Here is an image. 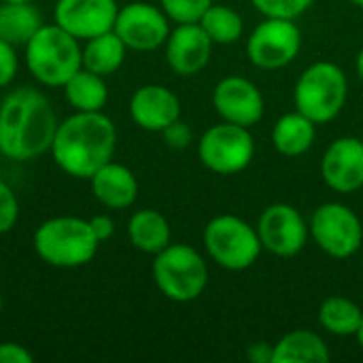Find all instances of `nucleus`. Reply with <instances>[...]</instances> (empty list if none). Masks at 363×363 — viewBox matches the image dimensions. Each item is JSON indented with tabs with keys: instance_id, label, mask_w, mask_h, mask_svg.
<instances>
[{
	"instance_id": "obj_1",
	"label": "nucleus",
	"mask_w": 363,
	"mask_h": 363,
	"mask_svg": "<svg viewBox=\"0 0 363 363\" xmlns=\"http://www.w3.org/2000/svg\"><path fill=\"white\" fill-rule=\"evenodd\" d=\"M57 117L49 98L34 87L11 91L0 104V155L30 162L51 149Z\"/></svg>"
},
{
	"instance_id": "obj_35",
	"label": "nucleus",
	"mask_w": 363,
	"mask_h": 363,
	"mask_svg": "<svg viewBox=\"0 0 363 363\" xmlns=\"http://www.w3.org/2000/svg\"><path fill=\"white\" fill-rule=\"evenodd\" d=\"M355 72H357L359 81H363V49L357 53V57H355Z\"/></svg>"
},
{
	"instance_id": "obj_5",
	"label": "nucleus",
	"mask_w": 363,
	"mask_h": 363,
	"mask_svg": "<svg viewBox=\"0 0 363 363\" xmlns=\"http://www.w3.org/2000/svg\"><path fill=\"white\" fill-rule=\"evenodd\" d=\"M349 98V81L345 70L334 62L311 64L296 81V111L313 119L317 125L336 119Z\"/></svg>"
},
{
	"instance_id": "obj_7",
	"label": "nucleus",
	"mask_w": 363,
	"mask_h": 363,
	"mask_svg": "<svg viewBox=\"0 0 363 363\" xmlns=\"http://www.w3.org/2000/svg\"><path fill=\"white\" fill-rule=\"evenodd\" d=\"M208 257L223 270L240 272L251 268L262 253L257 228L236 215L213 217L202 234Z\"/></svg>"
},
{
	"instance_id": "obj_16",
	"label": "nucleus",
	"mask_w": 363,
	"mask_h": 363,
	"mask_svg": "<svg viewBox=\"0 0 363 363\" xmlns=\"http://www.w3.org/2000/svg\"><path fill=\"white\" fill-rule=\"evenodd\" d=\"M213 40L200 23H177L166 40V62L179 77L202 72L213 55Z\"/></svg>"
},
{
	"instance_id": "obj_37",
	"label": "nucleus",
	"mask_w": 363,
	"mask_h": 363,
	"mask_svg": "<svg viewBox=\"0 0 363 363\" xmlns=\"http://www.w3.org/2000/svg\"><path fill=\"white\" fill-rule=\"evenodd\" d=\"M0 2H34V0H0Z\"/></svg>"
},
{
	"instance_id": "obj_15",
	"label": "nucleus",
	"mask_w": 363,
	"mask_h": 363,
	"mask_svg": "<svg viewBox=\"0 0 363 363\" xmlns=\"http://www.w3.org/2000/svg\"><path fill=\"white\" fill-rule=\"evenodd\" d=\"M323 183L338 194H353L363 187V138H336L321 160Z\"/></svg>"
},
{
	"instance_id": "obj_11",
	"label": "nucleus",
	"mask_w": 363,
	"mask_h": 363,
	"mask_svg": "<svg viewBox=\"0 0 363 363\" xmlns=\"http://www.w3.org/2000/svg\"><path fill=\"white\" fill-rule=\"evenodd\" d=\"M262 247L277 257H296L308 242L311 230L302 213L285 202L270 204L257 221Z\"/></svg>"
},
{
	"instance_id": "obj_14",
	"label": "nucleus",
	"mask_w": 363,
	"mask_h": 363,
	"mask_svg": "<svg viewBox=\"0 0 363 363\" xmlns=\"http://www.w3.org/2000/svg\"><path fill=\"white\" fill-rule=\"evenodd\" d=\"M213 106L223 121L251 128L264 117V96L259 87L238 74L221 79L213 89Z\"/></svg>"
},
{
	"instance_id": "obj_27",
	"label": "nucleus",
	"mask_w": 363,
	"mask_h": 363,
	"mask_svg": "<svg viewBox=\"0 0 363 363\" xmlns=\"http://www.w3.org/2000/svg\"><path fill=\"white\" fill-rule=\"evenodd\" d=\"M213 0H160L162 11L174 23H198Z\"/></svg>"
},
{
	"instance_id": "obj_22",
	"label": "nucleus",
	"mask_w": 363,
	"mask_h": 363,
	"mask_svg": "<svg viewBox=\"0 0 363 363\" xmlns=\"http://www.w3.org/2000/svg\"><path fill=\"white\" fill-rule=\"evenodd\" d=\"M325 340L311 330H294L274 345L272 363H325L330 362Z\"/></svg>"
},
{
	"instance_id": "obj_17",
	"label": "nucleus",
	"mask_w": 363,
	"mask_h": 363,
	"mask_svg": "<svg viewBox=\"0 0 363 363\" xmlns=\"http://www.w3.org/2000/svg\"><path fill=\"white\" fill-rule=\"evenodd\" d=\"M130 117L140 130L162 134L170 123L181 119V100L166 85L149 83L132 94Z\"/></svg>"
},
{
	"instance_id": "obj_26",
	"label": "nucleus",
	"mask_w": 363,
	"mask_h": 363,
	"mask_svg": "<svg viewBox=\"0 0 363 363\" xmlns=\"http://www.w3.org/2000/svg\"><path fill=\"white\" fill-rule=\"evenodd\" d=\"M215 45H234L242 38L245 21L240 13L225 4H211L198 21Z\"/></svg>"
},
{
	"instance_id": "obj_6",
	"label": "nucleus",
	"mask_w": 363,
	"mask_h": 363,
	"mask_svg": "<svg viewBox=\"0 0 363 363\" xmlns=\"http://www.w3.org/2000/svg\"><path fill=\"white\" fill-rule=\"evenodd\" d=\"M151 274L160 294L177 304L198 300L208 285V266L204 257L183 242H170L155 253Z\"/></svg>"
},
{
	"instance_id": "obj_24",
	"label": "nucleus",
	"mask_w": 363,
	"mask_h": 363,
	"mask_svg": "<svg viewBox=\"0 0 363 363\" xmlns=\"http://www.w3.org/2000/svg\"><path fill=\"white\" fill-rule=\"evenodd\" d=\"M64 98L74 111L94 113L102 111L108 102V87L104 83V77L81 68L64 83Z\"/></svg>"
},
{
	"instance_id": "obj_4",
	"label": "nucleus",
	"mask_w": 363,
	"mask_h": 363,
	"mask_svg": "<svg viewBox=\"0 0 363 363\" xmlns=\"http://www.w3.org/2000/svg\"><path fill=\"white\" fill-rule=\"evenodd\" d=\"M23 60L32 77L45 87L64 83L83 68V45L57 23H45L23 47Z\"/></svg>"
},
{
	"instance_id": "obj_29",
	"label": "nucleus",
	"mask_w": 363,
	"mask_h": 363,
	"mask_svg": "<svg viewBox=\"0 0 363 363\" xmlns=\"http://www.w3.org/2000/svg\"><path fill=\"white\" fill-rule=\"evenodd\" d=\"M19 219V200L9 183L0 179V236L9 234Z\"/></svg>"
},
{
	"instance_id": "obj_28",
	"label": "nucleus",
	"mask_w": 363,
	"mask_h": 363,
	"mask_svg": "<svg viewBox=\"0 0 363 363\" xmlns=\"http://www.w3.org/2000/svg\"><path fill=\"white\" fill-rule=\"evenodd\" d=\"M251 4L264 17L298 19L315 4V0H251Z\"/></svg>"
},
{
	"instance_id": "obj_31",
	"label": "nucleus",
	"mask_w": 363,
	"mask_h": 363,
	"mask_svg": "<svg viewBox=\"0 0 363 363\" xmlns=\"http://www.w3.org/2000/svg\"><path fill=\"white\" fill-rule=\"evenodd\" d=\"M162 136H164L166 145H168L170 149H177V151L187 149V147L191 145V140H194L191 128H189L185 121H181V119H177L174 123H170V125L162 132Z\"/></svg>"
},
{
	"instance_id": "obj_34",
	"label": "nucleus",
	"mask_w": 363,
	"mask_h": 363,
	"mask_svg": "<svg viewBox=\"0 0 363 363\" xmlns=\"http://www.w3.org/2000/svg\"><path fill=\"white\" fill-rule=\"evenodd\" d=\"M247 357L253 363H272L274 362V345L270 342H253L247 349Z\"/></svg>"
},
{
	"instance_id": "obj_39",
	"label": "nucleus",
	"mask_w": 363,
	"mask_h": 363,
	"mask_svg": "<svg viewBox=\"0 0 363 363\" xmlns=\"http://www.w3.org/2000/svg\"><path fill=\"white\" fill-rule=\"evenodd\" d=\"M0 315H2V294H0Z\"/></svg>"
},
{
	"instance_id": "obj_33",
	"label": "nucleus",
	"mask_w": 363,
	"mask_h": 363,
	"mask_svg": "<svg viewBox=\"0 0 363 363\" xmlns=\"http://www.w3.org/2000/svg\"><path fill=\"white\" fill-rule=\"evenodd\" d=\"M89 225H91V230H94V234H96V238L100 242L108 240L115 234V221L108 215H94L89 219Z\"/></svg>"
},
{
	"instance_id": "obj_21",
	"label": "nucleus",
	"mask_w": 363,
	"mask_h": 363,
	"mask_svg": "<svg viewBox=\"0 0 363 363\" xmlns=\"http://www.w3.org/2000/svg\"><path fill=\"white\" fill-rule=\"evenodd\" d=\"M43 26V15L32 2H0V38L13 47H26Z\"/></svg>"
},
{
	"instance_id": "obj_38",
	"label": "nucleus",
	"mask_w": 363,
	"mask_h": 363,
	"mask_svg": "<svg viewBox=\"0 0 363 363\" xmlns=\"http://www.w3.org/2000/svg\"><path fill=\"white\" fill-rule=\"evenodd\" d=\"M349 2H353L355 6H362L363 9V0H349Z\"/></svg>"
},
{
	"instance_id": "obj_9",
	"label": "nucleus",
	"mask_w": 363,
	"mask_h": 363,
	"mask_svg": "<svg viewBox=\"0 0 363 363\" xmlns=\"http://www.w3.org/2000/svg\"><path fill=\"white\" fill-rule=\"evenodd\" d=\"M315 245L334 259L353 257L363 245L362 219L353 208L340 202L321 204L308 223Z\"/></svg>"
},
{
	"instance_id": "obj_32",
	"label": "nucleus",
	"mask_w": 363,
	"mask_h": 363,
	"mask_svg": "<svg viewBox=\"0 0 363 363\" xmlns=\"http://www.w3.org/2000/svg\"><path fill=\"white\" fill-rule=\"evenodd\" d=\"M32 353L17 342H0V363H30Z\"/></svg>"
},
{
	"instance_id": "obj_3",
	"label": "nucleus",
	"mask_w": 363,
	"mask_h": 363,
	"mask_svg": "<svg viewBox=\"0 0 363 363\" xmlns=\"http://www.w3.org/2000/svg\"><path fill=\"white\" fill-rule=\"evenodd\" d=\"M36 255L51 268L72 270L87 266L100 247L89 219L60 215L45 219L32 238Z\"/></svg>"
},
{
	"instance_id": "obj_10",
	"label": "nucleus",
	"mask_w": 363,
	"mask_h": 363,
	"mask_svg": "<svg viewBox=\"0 0 363 363\" xmlns=\"http://www.w3.org/2000/svg\"><path fill=\"white\" fill-rule=\"evenodd\" d=\"M302 49V32L296 19L266 17L247 38V55L262 70H279L289 66Z\"/></svg>"
},
{
	"instance_id": "obj_36",
	"label": "nucleus",
	"mask_w": 363,
	"mask_h": 363,
	"mask_svg": "<svg viewBox=\"0 0 363 363\" xmlns=\"http://www.w3.org/2000/svg\"><path fill=\"white\" fill-rule=\"evenodd\" d=\"M355 338H357L359 347H362V349H363V321H362V328H359V332H357V336H355Z\"/></svg>"
},
{
	"instance_id": "obj_18",
	"label": "nucleus",
	"mask_w": 363,
	"mask_h": 363,
	"mask_svg": "<svg viewBox=\"0 0 363 363\" xmlns=\"http://www.w3.org/2000/svg\"><path fill=\"white\" fill-rule=\"evenodd\" d=\"M89 187L94 198L111 211L130 208L138 198V181L134 172L113 160L91 174Z\"/></svg>"
},
{
	"instance_id": "obj_20",
	"label": "nucleus",
	"mask_w": 363,
	"mask_h": 363,
	"mask_svg": "<svg viewBox=\"0 0 363 363\" xmlns=\"http://www.w3.org/2000/svg\"><path fill=\"white\" fill-rule=\"evenodd\" d=\"M125 230H128V238L132 247L149 255H155L162 249H166L172 238L168 219L160 211H153V208L136 211L130 217Z\"/></svg>"
},
{
	"instance_id": "obj_8",
	"label": "nucleus",
	"mask_w": 363,
	"mask_h": 363,
	"mask_svg": "<svg viewBox=\"0 0 363 363\" xmlns=\"http://www.w3.org/2000/svg\"><path fill=\"white\" fill-rule=\"evenodd\" d=\"M255 143L245 125L230 121L208 128L198 143L200 162L215 174H238L253 162Z\"/></svg>"
},
{
	"instance_id": "obj_25",
	"label": "nucleus",
	"mask_w": 363,
	"mask_h": 363,
	"mask_svg": "<svg viewBox=\"0 0 363 363\" xmlns=\"http://www.w3.org/2000/svg\"><path fill=\"white\" fill-rule=\"evenodd\" d=\"M363 321V311L349 298L330 296L319 306V325L338 338L357 336Z\"/></svg>"
},
{
	"instance_id": "obj_30",
	"label": "nucleus",
	"mask_w": 363,
	"mask_h": 363,
	"mask_svg": "<svg viewBox=\"0 0 363 363\" xmlns=\"http://www.w3.org/2000/svg\"><path fill=\"white\" fill-rule=\"evenodd\" d=\"M17 47L0 38V89L11 85L17 70H19V57H17Z\"/></svg>"
},
{
	"instance_id": "obj_23",
	"label": "nucleus",
	"mask_w": 363,
	"mask_h": 363,
	"mask_svg": "<svg viewBox=\"0 0 363 363\" xmlns=\"http://www.w3.org/2000/svg\"><path fill=\"white\" fill-rule=\"evenodd\" d=\"M128 47L117 36L115 30H108L104 34H98L94 38H87L83 45V68L91 70L100 77H108L117 72L125 60Z\"/></svg>"
},
{
	"instance_id": "obj_12",
	"label": "nucleus",
	"mask_w": 363,
	"mask_h": 363,
	"mask_svg": "<svg viewBox=\"0 0 363 363\" xmlns=\"http://www.w3.org/2000/svg\"><path fill=\"white\" fill-rule=\"evenodd\" d=\"M117 36L132 51H155L166 45L170 19L162 6L149 2H130L119 6L115 28Z\"/></svg>"
},
{
	"instance_id": "obj_19",
	"label": "nucleus",
	"mask_w": 363,
	"mask_h": 363,
	"mask_svg": "<svg viewBox=\"0 0 363 363\" xmlns=\"http://www.w3.org/2000/svg\"><path fill=\"white\" fill-rule=\"evenodd\" d=\"M317 138V123L300 111L283 115L272 128V145L285 157L304 155Z\"/></svg>"
},
{
	"instance_id": "obj_13",
	"label": "nucleus",
	"mask_w": 363,
	"mask_h": 363,
	"mask_svg": "<svg viewBox=\"0 0 363 363\" xmlns=\"http://www.w3.org/2000/svg\"><path fill=\"white\" fill-rule=\"evenodd\" d=\"M117 13V0H57L53 6V23L83 43L113 30Z\"/></svg>"
},
{
	"instance_id": "obj_2",
	"label": "nucleus",
	"mask_w": 363,
	"mask_h": 363,
	"mask_svg": "<svg viewBox=\"0 0 363 363\" xmlns=\"http://www.w3.org/2000/svg\"><path fill=\"white\" fill-rule=\"evenodd\" d=\"M117 149V128L102 111H74L57 123L51 157L55 166L72 179H91L96 170L108 164Z\"/></svg>"
}]
</instances>
